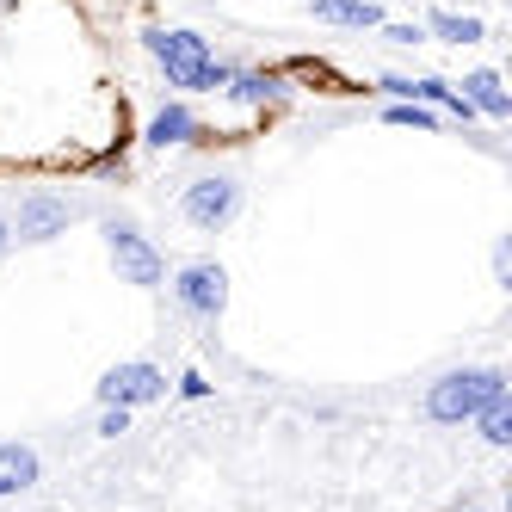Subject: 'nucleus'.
I'll return each instance as SVG.
<instances>
[{
  "mask_svg": "<svg viewBox=\"0 0 512 512\" xmlns=\"http://www.w3.org/2000/svg\"><path fill=\"white\" fill-rule=\"evenodd\" d=\"M383 38H389V44H426V31H420V25H389Z\"/></svg>",
  "mask_w": 512,
  "mask_h": 512,
  "instance_id": "nucleus-17",
  "label": "nucleus"
},
{
  "mask_svg": "<svg viewBox=\"0 0 512 512\" xmlns=\"http://www.w3.org/2000/svg\"><path fill=\"white\" fill-rule=\"evenodd\" d=\"M469 512H482V506H469Z\"/></svg>",
  "mask_w": 512,
  "mask_h": 512,
  "instance_id": "nucleus-21",
  "label": "nucleus"
},
{
  "mask_svg": "<svg viewBox=\"0 0 512 512\" xmlns=\"http://www.w3.org/2000/svg\"><path fill=\"white\" fill-rule=\"evenodd\" d=\"M68 223H75V204L68 198H56V192H31V198H19V216H13V235L19 241H56Z\"/></svg>",
  "mask_w": 512,
  "mask_h": 512,
  "instance_id": "nucleus-7",
  "label": "nucleus"
},
{
  "mask_svg": "<svg viewBox=\"0 0 512 512\" xmlns=\"http://www.w3.org/2000/svg\"><path fill=\"white\" fill-rule=\"evenodd\" d=\"M309 13H315L321 25H346V31L383 25V7H377V0H309Z\"/></svg>",
  "mask_w": 512,
  "mask_h": 512,
  "instance_id": "nucleus-11",
  "label": "nucleus"
},
{
  "mask_svg": "<svg viewBox=\"0 0 512 512\" xmlns=\"http://www.w3.org/2000/svg\"><path fill=\"white\" fill-rule=\"evenodd\" d=\"M7 241H13V229H7V216H0V253H7Z\"/></svg>",
  "mask_w": 512,
  "mask_h": 512,
  "instance_id": "nucleus-20",
  "label": "nucleus"
},
{
  "mask_svg": "<svg viewBox=\"0 0 512 512\" xmlns=\"http://www.w3.org/2000/svg\"><path fill=\"white\" fill-rule=\"evenodd\" d=\"M179 395H186V401H204V395H210V383H204L198 371H186V377H179Z\"/></svg>",
  "mask_w": 512,
  "mask_h": 512,
  "instance_id": "nucleus-18",
  "label": "nucleus"
},
{
  "mask_svg": "<svg viewBox=\"0 0 512 512\" xmlns=\"http://www.w3.org/2000/svg\"><path fill=\"white\" fill-rule=\"evenodd\" d=\"M223 93L241 99V105H272V99H284V75L278 68H229Z\"/></svg>",
  "mask_w": 512,
  "mask_h": 512,
  "instance_id": "nucleus-10",
  "label": "nucleus"
},
{
  "mask_svg": "<svg viewBox=\"0 0 512 512\" xmlns=\"http://www.w3.org/2000/svg\"><path fill=\"white\" fill-rule=\"evenodd\" d=\"M142 44H149V56L167 68V87H186V93H223L229 87V62H216L198 31L149 25V31H142Z\"/></svg>",
  "mask_w": 512,
  "mask_h": 512,
  "instance_id": "nucleus-1",
  "label": "nucleus"
},
{
  "mask_svg": "<svg viewBox=\"0 0 512 512\" xmlns=\"http://www.w3.org/2000/svg\"><path fill=\"white\" fill-rule=\"evenodd\" d=\"M25 488H38V451L19 438H0V500H13Z\"/></svg>",
  "mask_w": 512,
  "mask_h": 512,
  "instance_id": "nucleus-9",
  "label": "nucleus"
},
{
  "mask_svg": "<svg viewBox=\"0 0 512 512\" xmlns=\"http://www.w3.org/2000/svg\"><path fill=\"white\" fill-rule=\"evenodd\" d=\"M494 395H506V371H494V364H482V371H445L426 389V414L438 426H463V420L482 414Z\"/></svg>",
  "mask_w": 512,
  "mask_h": 512,
  "instance_id": "nucleus-2",
  "label": "nucleus"
},
{
  "mask_svg": "<svg viewBox=\"0 0 512 512\" xmlns=\"http://www.w3.org/2000/svg\"><path fill=\"white\" fill-rule=\"evenodd\" d=\"M235 210H241V179L235 173H204V179H192V186L179 192V216H186L198 235L229 229Z\"/></svg>",
  "mask_w": 512,
  "mask_h": 512,
  "instance_id": "nucleus-4",
  "label": "nucleus"
},
{
  "mask_svg": "<svg viewBox=\"0 0 512 512\" xmlns=\"http://www.w3.org/2000/svg\"><path fill=\"white\" fill-rule=\"evenodd\" d=\"M383 124H395V130H438V112L432 105H414V99H395L383 112Z\"/></svg>",
  "mask_w": 512,
  "mask_h": 512,
  "instance_id": "nucleus-15",
  "label": "nucleus"
},
{
  "mask_svg": "<svg viewBox=\"0 0 512 512\" xmlns=\"http://www.w3.org/2000/svg\"><path fill=\"white\" fill-rule=\"evenodd\" d=\"M105 247H112V266H118L124 284H136V290H161L167 260H161V247L142 235L136 223H124V216H105Z\"/></svg>",
  "mask_w": 512,
  "mask_h": 512,
  "instance_id": "nucleus-3",
  "label": "nucleus"
},
{
  "mask_svg": "<svg viewBox=\"0 0 512 512\" xmlns=\"http://www.w3.org/2000/svg\"><path fill=\"white\" fill-rule=\"evenodd\" d=\"M173 297H179V309H186L192 321H223V309H229V272L216 266V260H192V266H179Z\"/></svg>",
  "mask_w": 512,
  "mask_h": 512,
  "instance_id": "nucleus-5",
  "label": "nucleus"
},
{
  "mask_svg": "<svg viewBox=\"0 0 512 512\" xmlns=\"http://www.w3.org/2000/svg\"><path fill=\"white\" fill-rule=\"evenodd\" d=\"M204 124L192 118V105H161V112L149 118V130H142V142L149 149H186V142H198Z\"/></svg>",
  "mask_w": 512,
  "mask_h": 512,
  "instance_id": "nucleus-8",
  "label": "nucleus"
},
{
  "mask_svg": "<svg viewBox=\"0 0 512 512\" xmlns=\"http://www.w3.org/2000/svg\"><path fill=\"white\" fill-rule=\"evenodd\" d=\"M463 99L475 105V112H488V118H512V93L500 87L494 68H475V75H463Z\"/></svg>",
  "mask_w": 512,
  "mask_h": 512,
  "instance_id": "nucleus-12",
  "label": "nucleus"
},
{
  "mask_svg": "<svg viewBox=\"0 0 512 512\" xmlns=\"http://www.w3.org/2000/svg\"><path fill=\"white\" fill-rule=\"evenodd\" d=\"M506 272H512V241H500V247H494V278L506 284Z\"/></svg>",
  "mask_w": 512,
  "mask_h": 512,
  "instance_id": "nucleus-19",
  "label": "nucleus"
},
{
  "mask_svg": "<svg viewBox=\"0 0 512 512\" xmlns=\"http://www.w3.org/2000/svg\"><path fill=\"white\" fill-rule=\"evenodd\" d=\"M475 426H482V438H488L494 451H506V445H512V395H494L488 408L475 414Z\"/></svg>",
  "mask_w": 512,
  "mask_h": 512,
  "instance_id": "nucleus-13",
  "label": "nucleus"
},
{
  "mask_svg": "<svg viewBox=\"0 0 512 512\" xmlns=\"http://www.w3.org/2000/svg\"><path fill=\"white\" fill-rule=\"evenodd\" d=\"M118 432H130V408L105 401V414H99V438H118Z\"/></svg>",
  "mask_w": 512,
  "mask_h": 512,
  "instance_id": "nucleus-16",
  "label": "nucleus"
},
{
  "mask_svg": "<svg viewBox=\"0 0 512 512\" xmlns=\"http://www.w3.org/2000/svg\"><path fill=\"white\" fill-rule=\"evenodd\" d=\"M432 31H438L445 44H482V38H488V25L475 19V13H432Z\"/></svg>",
  "mask_w": 512,
  "mask_h": 512,
  "instance_id": "nucleus-14",
  "label": "nucleus"
},
{
  "mask_svg": "<svg viewBox=\"0 0 512 512\" xmlns=\"http://www.w3.org/2000/svg\"><path fill=\"white\" fill-rule=\"evenodd\" d=\"M161 395H167V377H161V364H149V358H124V364H112V371L99 377V408H105V401L142 408V401H161Z\"/></svg>",
  "mask_w": 512,
  "mask_h": 512,
  "instance_id": "nucleus-6",
  "label": "nucleus"
}]
</instances>
